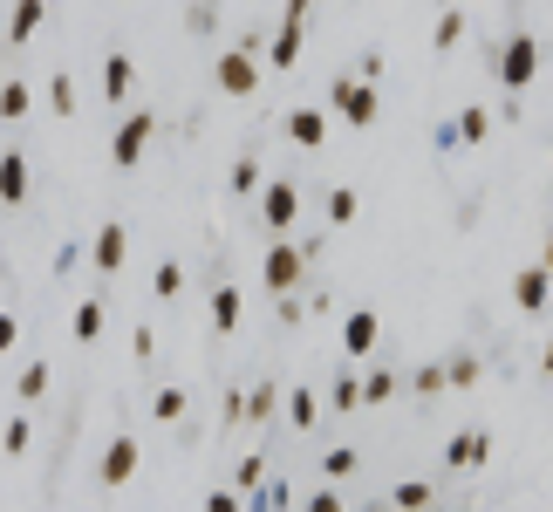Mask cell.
Returning <instances> with one entry per match:
<instances>
[{
  "label": "cell",
  "instance_id": "25",
  "mask_svg": "<svg viewBox=\"0 0 553 512\" xmlns=\"http://www.w3.org/2000/svg\"><path fill=\"white\" fill-rule=\"evenodd\" d=\"M28 110H35V89H28V82H0V117L21 123Z\"/></svg>",
  "mask_w": 553,
  "mask_h": 512
},
{
  "label": "cell",
  "instance_id": "13",
  "mask_svg": "<svg viewBox=\"0 0 553 512\" xmlns=\"http://www.w3.org/2000/svg\"><path fill=\"white\" fill-rule=\"evenodd\" d=\"M376 342H383V321L369 315V308H356V315L342 321V349L356 355V362H362V355H369V349H376Z\"/></svg>",
  "mask_w": 553,
  "mask_h": 512
},
{
  "label": "cell",
  "instance_id": "1",
  "mask_svg": "<svg viewBox=\"0 0 553 512\" xmlns=\"http://www.w3.org/2000/svg\"><path fill=\"white\" fill-rule=\"evenodd\" d=\"M328 117H342V123H356V130H369V123L383 117V96H376V82L335 76V82H328Z\"/></svg>",
  "mask_w": 553,
  "mask_h": 512
},
{
  "label": "cell",
  "instance_id": "32",
  "mask_svg": "<svg viewBox=\"0 0 553 512\" xmlns=\"http://www.w3.org/2000/svg\"><path fill=\"white\" fill-rule=\"evenodd\" d=\"M28 444H35V424H28V417H14V424L0 431V451H7V458H21Z\"/></svg>",
  "mask_w": 553,
  "mask_h": 512
},
{
  "label": "cell",
  "instance_id": "33",
  "mask_svg": "<svg viewBox=\"0 0 553 512\" xmlns=\"http://www.w3.org/2000/svg\"><path fill=\"white\" fill-rule=\"evenodd\" d=\"M390 396H396V376H390V369L362 376V403H390Z\"/></svg>",
  "mask_w": 553,
  "mask_h": 512
},
{
  "label": "cell",
  "instance_id": "14",
  "mask_svg": "<svg viewBox=\"0 0 553 512\" xmlns=\"http://www.w3.org/2000/svg\"><path fill=\"white\" fill-rule=\"evenodd\" d=\"M28 198V151H0V205Z\"/></svg>",
  "mask_w": 553,
  "mask_h": 512
},
{
  "label": "cell",
  "instance_id": "19",
  "mask_svg": "<svg viewBox=\"0 0 553 512\" xmlns=\"http://www.w3.org/2000/svg\"><path fill=\"white\" fill-rule=\"evenodd\" d=\"M239 315H246V301H239V287H212V328L219 335H233Z\"/></svg>",
  "mask_w": 553,
  "mask_h": 512
},
{
  "label": "cell",
  "instance_id": "34",
  "mask_svg": "<svg viewBox=\"0 0 553 512\" xmlns=\"http://www.w3.org/2000/svg\"><path fill=\"white\" fill-rule=\"evenodd\" d=\"M151 287H158L164 301H171V294H178V287H185V267H178V260H164L158 274H151Z\"/></svg>",
  "mask_w": 553,
  "mask_h": 512
},
{
  "label": "cell",
  "instance_id": "10",
  "mask_svg": "<svg viewBox=\"0 0 553 512\" xmlns=\"http://www.w3.org/2000/svg\"><path fill=\"white\" fill-rule=\"evenodd\" d=\"M513 301H519V315H547V301H553V280H547V267H540V260H533V267H526V274L513 280Z\"/></svg>",
  "mask_w": 553,
  "mask_h": 512
},
{
  "label": "cell",
  "instance_id": "20",
  "mask_svg": "<svg viewBox=\"0 0 553 512\" xmlns=\"http://www.w3.org/2000/svg\"><path fill=\"white\" fill-rule=\"evenodd\" d=\"M103 328H110V308H103V301H82L76 315H69V335H76V342H96Z\"/></svg>",
  "mask_w": 553,
  "mask_h": 512
},
{
  "label": "cell",
  "instance_id": "5",
  "mask_svg": "<svg viewBox=\"0 0 553 512\" xmlns=\"http://www.w3.org/2000/svg\"><path fill=\"white\" fill-rule=\"evenodd\" d=\"M151 137H158V117H151V110H130V117L117 123V137H110V164H117V171H137L144 151H151Z\"/></svg>",
  "mask_w": 553,
  "mask_h": 512
},
{
  "label": "cell",
  "instance_id": "16",
  "mask_svg": "<svg viewBox=\"0 0 553 512\" xmlns=\"http://www.w3.org/2000/svg\"><path fill=\"white\" fill-rule=\"evenodd\" d=\"M280 410H287L294 431H315V424H321V396L315 390H280Z\"/></svg>",
  "mask_w": 553,
  "mask_h": 512
},
{
  "label": "cell",
  "instance_id": "24",
  "mask_svg": "<svg viewBox=\"0 0 553 512\" xmlns=\"http://www.w3.org/2000/svg\"><path fill=\"white\" fill-rule=\"evenodd\" d=\"M274 410H280V383H253V396H239V417H253V424L274 417Z\"/></svg>",
  "mask_w": 553,
  "mask_h": 512
},
{
  "label": "cell",
  "instance_id": "9",
  "mask_svg": "<svg viewBox=\"0 0 553 512\" xmlns=\"http://www.w3.org/2000/svg\"><path fill=\"white\" fill-rule=\"evenodd\" d=\"M328 110H321V103H301V110H287V137H294V144H301V151H321V144H328Z\"/></svg>",
  "mask_w": 553,
  "mask_h": 512
},
{
  "label": "cell",
  "instance_id": "31",
  "mask_svg": "<svg viewBox=\"0 0 553 512\" xmlns=\"http://www.w3.org/2000/svg\"><path fill=\"white\" fill-rule=\"evenodd\" d=\"M14 390H21V403H41V396H48V362H28Z\"/></svg>",
  "mask_w": 553,
  "mask_h": 512
},
{
  "label": "cell",
  "instance_id": "8",
  "mask_svg": "<svg viewBox=\"0 0 553 512\" xmlns=\"http://www.w3.org/2000/svg\"><path fill=\"white\" fill-rule=\"evenodd\" d=\"M301 48H308V21H280L274 41L260 48V69H294V62H301Z\"/></svg>",
  "mask_w": 553,
  "mask_h": 512
},
{
  "label": "cell",
  "instance_id": "18",
  "mask_svg": "<svg viewBox=\"0 0 553 512\" xmlns=\"http://www.w3.org/2000/svg\"><path fill=\"white\" fill-rule=\"evenodd\" d=\"M41 14H48V0H14V14H7V41H35Z\"/></svg>",
  "mask_w": 553,
  "mask_h": 512
},
{
  "label": "cell",
  "instance_id": "28",
  "mask_svg": "<svg viewBox=\"0 0 553 512\" xmlns=\"http://www.w3.org/2000/svg\"><path fill=\"white\" fill-rule=\"evenodd\" d=\"M226 185H233V198H246L253 185H267V178H260V158H253V151H246V158H233V171H226Z\"/></svg>",
  "mask_w": 553,
  "mask_h": 512
},
{
  "label": "cell",
  "instance_id": "36",
  "mask_svg": "<svg viewBox=\"0 0 553 512\" xmlns=\"http://www.w3.org/2000/svg\"><path fill=\"white\" fill-rule=\"evenodd\" d=\"M260 478H267V465H260V458H239V472H233V485H239V492H253Z\"/></svg>",
  "mask_w": 553,
  "mask_h": 512
},
{
  "label": "cell",
  "instance_id": "3",
  "mask_svg": "<svg viewBox=\"0 0 553 512\" xmlns=\"http://www.w3.org/2000/svg\"><path fill=\"white\" fill-rule=\"evenodd\" d=\"M533 76H540V35H506V48H499V82L513 89V96H526L533 89Z\"/></svg>",
  "mask_w": 553,
  "mask_h": 512
},
{
  "label": "cell",
  "instance_id": "41",
  "mask_svg": "<svg viewBox=\"0 0 553 512\" xmlns=\"http://www.w3.org/2000/svg\"><path fill=\"white\" fill-rule=\"evenodd\" d=\"M308 512H342V492H315V499H308Z\"/></svg>",
  "mask_w": 553,
  "mask_h": 512
},
{
  "label": "cell",
  "instance_id": "21",
  "mask_svg": "<svg viewBox=\"0 0 553 512\" xmlns=\"http://www.w3.org/2000/svg\"><path fill=\"white\" fill-rule=\"evenodd\" d=\"M437 369H444V390H472L478 376H485L478 355H451V362H437Z\"/></svg>",
  "mask_w": 553,
  "mask_h": 512
},
{
  "label": "cell",
  "instance_id": "40",
  "mask_svg": "<svg viewBox=\"0 0 553 512\" xmlns=\"http://www.w3.org/2000/svg\"><path fill=\"white\" fill-rule=\"evenodd\" d=\"M205 512H239V492H212V499H205Z\"/></svg>",
  "mask_w": 553,
  "mask_h": 512
},
{
  "label": "cell",
  "instance_id": "7",
  "mask_svg": "<svg viewBox=\"0 0 553 512\" xmlns=\"http://www.w3.org/2000/svg\"><path fill=\"white\" fill-rule=\"evenodd\" d=\"M123 260H130V226H123V219L96 226V239H89V267H96V274H117Z\"/></svg>",
  "mask_w": 553,
  "mask_h": 512
},
{
  "label": "cell",
  "instance_id": "12",
  "mask_svg": "<svg viewBox=\"0 0 553 512\" xmlns=\"http://www.w3.org/2000/svg\"><path fill=\"white\" fill-rule=\"evenodd\" d=\"M96 478H103V485H130V478H137V437H110Z\"/></svg>",
  "mask_w": 553,
  "mask_h": 512
},
{
  "label": "cell",
  "instance_id": "35",
  "mask_svg": "<svg viewBox=\"0 0 553 512\" xmlns=\"http://www.w3.org/2000/svg\"><path fill=\"white\" fill-rule=\"evenodd\" d=\"M356 465H362L356 451H328V458H321V472H328V478H349Z\"/></svg>",
  "mask_w": 553,
  "mask_h": 512
},
{
  "label": "cell",
  "instance_id": "11",
  "mask_svg": "<svg viewBox=\"0 0 553 512\" xmlns=\"http://www.w3.org/2000/svg\"><path fill=\"white\" fill-rule=\"evenodd\" d=\"M485 458H492V437L485 431H458L451 444H444V465H451V472H478Z\"/></svg>",
  "mask_w": 553,
  "mask_h": 512
},
{
  "label": "cell",
  "instance_id": "2",
  "mask_svg": "<svg viewBox=\"0 0 553 512\" xmlns=\"http://www.w3.org/2000/svg\"><path fill=\"white\" fill-rule=\"evenodd\" d=\"M212 82H219L226 96H253V89H260V41H233V48H219Z\"/></svg>",
  "mask_w": 553,
  "mask_h": 512
},
{
  "label": "cell",
  "instance_id": "39",
  "mask_svg": "<svg viewBox=\"0 0 553 512\" xmlns=\"http://www.w3.org/2000/svg\"><path fill=\"white\" fill-rule=\"evenodd\" d=\"M14 342H21V321H14V315H0V355L14 349Z\"/></svg>",
  "mask_w": 553,
  "mask_h": 512
},
{
  "label": "cell",
  "instance_id": "6",
  "mask_svg": "<svg viewBox=\"0 0 553 512\" xmlns=\"http://www.w3.org/2000/svg\"><path fill=\"white\" fill-rule=\"evenodd\" d=\"M294 219H301L294 178H267V185H260V226H267V233H294Z\"/></svg>",
  "mask_w": 553,
  "mask_h": 512
},
{
  "label": "cell",
  "instance_id": "29",
  "mask_svg": "<svg viewBox=\"0 0 553 512\" xmlns=\"http://www.w3.org/2000/svg\"><path fill=\"white\" fill-rule=\"evenodd\" d=\"M328 403H335V410H356V403H362V376H356V369H342V376H335Z\"/></svg>",
  "mask_w": 553,
  "mask_h": 512
},
{
  "label": "cell",
  "instance_id": "23",
  "mask_svg": "<svg viewBox=\"0 0 553 512\" xmlns=\"http://www.w3.org/2000/svg\"><path fill=\"white\" fill-rule=\"evenodd\" d=\"M390 499H396V506H403V512H431L437 485H431V478H403V485H396Z\"/></svg>",
  "mask_w": 553,
  "mask_h": 512
},
{
  "label": "cell",
  "instance_id": "26",
  "mask_svg": "<svg viewBox=\"0 0 553 512\" xmlns=\"http://www.w3.org/2000/svg\"><path fill=\"white\" fill-rule=\"evenodd\" d=\"M41 96H48V110H55V117H76V76H48V89H41Z\"/></svg>",
  "mask_w": 553,
  "mask_h": 512
},
{
  "label": "cell",
  "instance_id": "30",
  "mask_svg": "<svg viewBox=\"0 0 553 512\" xmlns=\"http://www.w3.org/2000/svg\"><path fill=\"white\" fill-rule=\"evenodd\" d=\"M151 417H158V424H178V417H185V390H178V383L158 390V396H151Z\"/></svg>",
  "mask_w": 553,
  "mask_h": 512
},
{
  "label": "cell",
  "instance_id": "27",
  "mask_svg": "<svg viewBox=\"0 0 553 512\" xmlns=\"http://www.w3.org/2000/svg\"><path fill=\"white\" fill-rule=\"evenodd\" d=\"M356 212H362V192H349V185L328 192V226H356Z\"/></svg>",
  "mask_w": 553,
  "mask_h": 512
},
{
  "label": "cell",
  "instance_id": "15",
  "mask_svg": "<svg viewBox=\"0 0 553 512\" xmlns=\"http://www.w3.org/2000/svg\"><path fill=\"white\" fill-rule=\"evenodd\" d=\"M130 89H137V62L117 48V55L103 62V96H110V103H130Z\"/></svg>",
  "mask_w": 553,
  "mask_h": 512
},
{
  "label": "cell",
  "instance_id": "4",
  "mask_svg": "<svg viewBox=\"0 0 553 512\" xmlns=\"http://www.w3.org/2000/svg\"><path fill=\"white\" fill-rule=\"evenodd\" d=\"M308 246H294V239H274L267 246V267H260V280L274 287V294H301V280H308Z\"/></svg>",
  "mask_w": 553,
  "mask_h": 512
},
{
  "label": "cell",
  "instance_id": "37",
  "mask_svg": "<svg viewBox=\"0 0 553 512\" xmlns=\"http://www.w3.org/2000/svg\"><path fill=\"white\" fill-rule=\"evenodd\" d=\"M410 390H417V396H437V390H444V369H437V362H431V369H417V376H410Z\"/></svg>",
  "mask_w": 553,
  "mask_h": 512
},
{
  "label": "cell",
  "instance_id": "38",
  "mask_svg": "<svg viewBox=\"0 0 553 512\" xmlns=\"http://www.w3.org/2000/svg\"><path fill=\"white\" fill-rule=\"evenodd\" d=\"M130 349L144 355V362H151V355H158V335H151V321H137V335H130Z\"/></svg>",
  "mask_w": 553,
  "mask_h": 512
},
{
  "label": "cell",
  "instance_id": "17",
  "mask_svg": "<svg viewBox=\"0 0 553 512\" xmlns=\"http://www.w3.org/2000/svg\"><path fill=\"white\" fill-rule=\"evenodd\" d=\"M451 137H458V144H485V137H492V110H478V103H465V110H458V123H451Z\"/></svg>",
  "mask_w": 553,
  "mask_h": 512
},
{
  "label": "cell",
  "instance_id": "22",
  "mask_svg": "<svg viewBox=\"0 0 553 512\" xmlns=\"http://www.w3.org/2000/svg\"><path fill=\"white\" fill-rule=\"evenodd\" d=\"M458 41H465V7H444V14H437V35H431V48H437V55H451Z\"/></svg>",
  "mask_w": 553,
  "mask_h": 512
}]
</instances>
